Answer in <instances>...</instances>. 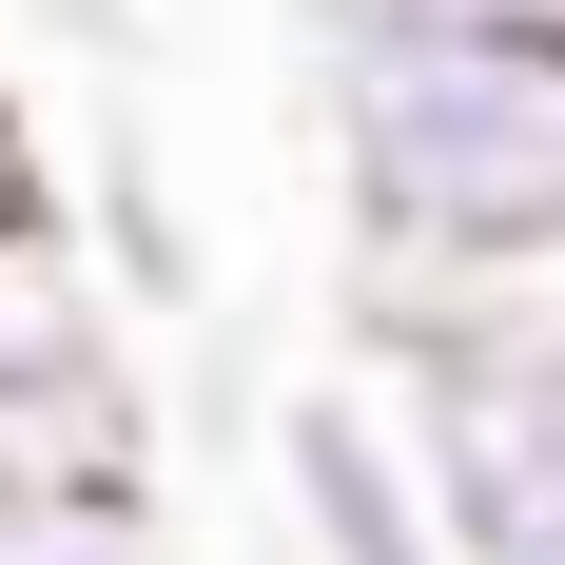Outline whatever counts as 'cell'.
I'll list each match as a JSON object with an SVG mask.
<instances>
[{
  "instance_id": "3",
  "label": "cell",
  "mask_w": 565,
  "mask_h": 565,
  "mask_svg": "<svg viewBox=\"0 0 565 565\" xmlns=\"http://www.w3.org/2000/svg\"><path fill=\"white\" fill-rule=\"evenodd\" d=\"M274 508L312 565H449V508H429V449H409L391 391H292L274 409Z\"/></svg>"
},
{
  "instance_id": "5",
  "label": "cell",
  "mask_w": 565,
  "mask_h": 565,
  "mask_svg": "<svg viewBox=\"0 0 565 565\" xmlns=\"http://www.w3.org/2000/svg\"><path fill=\"white\" fill-rule=\"evenodd\" d=\"M117 371V292L78 274V234H0V391H78Z\"/></svg>"
},
{
  "instance_id": "2",
  "label": "cell",
  "mask_w": 565,
  "mask_h": 565,
  "mask_svg": "<svg viewBox=\"0 0 565 565\" xmlns=\"http://www.w3.org/2000/svg\"><path fill=\"white\" fill-rule=\"evenodd\" d=\"M449 565H565V371H391Z\"/></svg>"
},
{
  "instance_id": "4",
  "label": "cell",
  "mask_w": 565,
  "mask_h": 565,
  "mask_svg": "<svg viewBox=\"0 0 565 565\" xmlns=\"http://www.w3.org/2000/svg\"><path fill=\"white\" fill-rule=\"evenodd\" d=\"M40 488H157V409H137V371L0 391V508H40Z\"/></svg>"
},
{
  "instance_id": "6",
  "label": "cell",
  "mask_w": 565,
  "mask_h": 565,
  "mask_svg": "<svg viewBox=\"0 0 565 565\" xmlns=\"http://www.w3.org/2000/svg\"><path fill=\"white\" fill-rule=\"evenodd\" d=\"M0 234H58V157H40V117L0 98Z\"/></svg>"
},
{
  "instance_id": "1",
  "label": "cell",
  "mask_w": 565,
  "mask_h": 565,
  "mask_svg": "<svg viewBox=\"0 0 565 565\" xmlns=\"http://www.w3.org/2000/svg\"><path fill=\"white\" fill-rule=\"evenodd\" d=\"M312 117H332V195H351V312L565 254V58L312 0Z\"/></svg>"
}]
</instances>
